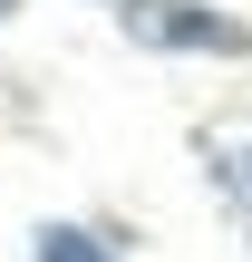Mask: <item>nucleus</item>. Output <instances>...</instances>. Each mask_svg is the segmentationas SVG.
I'll use <instances>...</instances> for the list:
<instances>
[{
	"instance_id": "obj_1",
	"label": "nucleus",
	"mask_w": 252,
	"mask_h": 262,
	"mask_svg": "<svg viewBox=\"0 0 252 262\" xmlns=\"http://www.w3.org/2000/svg\"><path fill=\"white\" fill-rule=\"evenodd\" d=\"M117 19H126V39H146V49H214V58H243V49H252L243 19L194 10V0H126Z\"/></svg>"
},
{
	"instance_id": "obj_2",
	"label": "nucleus",
	"mask_w": 252,
	"mask_h": 262,
	"mask_svg": "<svg viewBox=\"0 0 252 262\" xmlns=\"http://www.w3.org/2000/svg\"><path fill=\"white\" fill-rule=\"evenodd\" d=\"M39 262H107V243L78 224H39Z\"/></svg>"
},
{
	"instance_id": "obj_3",
	"label": "nucleus",
	"mask_w": 252,
	"mask_h": 262,
	"mask_svg": "<svg viewBox=\"0 0 252 262\" xmlns=\"http://www.w3.org/2000/svg\"><path fill=\"white\" fill-rule=\"evenodd\" d=\"M0 10H19V0H0Z\"/></svg>"
}]
</instances>
